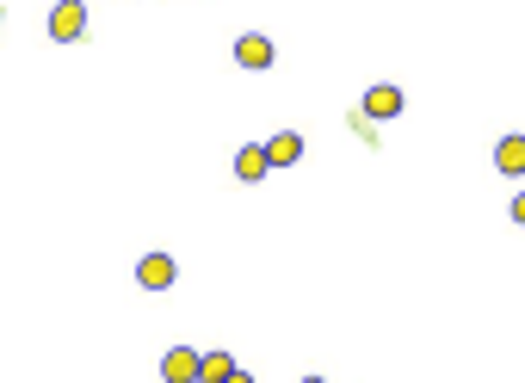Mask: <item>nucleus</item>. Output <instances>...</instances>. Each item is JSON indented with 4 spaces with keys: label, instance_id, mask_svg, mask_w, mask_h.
Masks as SVG:
<instances>
[{
    "label": "nucleus",
    "instance_id": "nucleus-1",
    "mask_svg": "<svg viewBox=\"0 0 525 383\" xmlns=\"http://www.w3.org/2000/svg\"><path fill=\"white\" fill-rule=\"evenodd\" d=\"M81 31H87V7H81V0H56V7H50V38L75 44Z\"/></svg>",
    "mask_w": 525,
    "mask_h": 383
},
{
    "label": "nucleus",
    "instance_id": "nucleus-2",
    "mask_svg": "<svg viewBox=\"0 0 525 383\" xmlns=\"http://www.w3.org/2000/svg\"><path fill=\"white\" fill-rule=\"evenodd\" d=\"M173 278H180L173 254H143V260H136V285H143V291H167Z\"/></svg>",
    "mask_w": 525,
    "mask_h": 383
},
{
    "label": "nucleus",
    "instance_id": "nucleus-3",
    "mask_svg": "<svg viewBox=\"0 0 525 383\" xmlns=\"http://www.w3.org/2000/svg\"><path fill=\"white\" fill-rule=\"evenodd\" d=\"M198 365H204V353H198V346H167L161 377H167V383H198Z\"/></svg>",
    "mask_w": 525,
    "mask_h": 383
},
{
    "label": "nucleus",
    "instance_id": "nucleus-4",
    "mask_svg": "<svg viewBox=\"0 0 525 383\" xmlns=\"http://www.w3.org/2000/svg\"><path fill=\"white\" fill-rule=\"evenodd\" d=\"M272 38H266V31H241V38H235V62L241 68H272Z\"/></svg>",
    "mask_w": 525,
    "mask_h": 383
},
{
    "label": "nucleus",
    "instance_id": "nucleus-5",
    "mask_svg": "<svg viewBox=\"0 0 525 383\" xmlns=\"http://www.w3.org/2000/svg\"><path fill=\"white\" fill-rule=\"evenodd\" d=\"M396 112H402V87L377 81V87L365 93V112H359V118H396Z\"/></svg>",
    "mask_w": 525,
    "mask_h": 383
},
{
    "label": "nucleus",
    "instance_id": "nucleus-6",
    "mask_svg": "<svg viewBox=\"0 0 525 383\" xmlns=\"http://www.w3.org/2000/svg\"><path fill=\"white\" fill-rule=\"evenodd\" d=\"M495 167L507 173V180H519V173H525V136H501V143H495Z\"/></svg>",
    "mask_w": 525,
    "mask_h": 383
},
{
    "label": "nucleus",
    "instance_id": "nucleus-7",
    "mask_svg": "<svg viewBox=\"0 0 525 383\" xmlns=\"http://www.w3.org/2000/svg\"><path fill=\"white\" fill-rule=\"evenodd\" d=\"M266 161H272V167H291V161H303V136H297V130H278L272 143H266Z\"/></svg>",
    "mask_w": 525,
    "mask_h": 383
},
{
    "label": "nucleus",
    "instance_id": "nucleus-8",
    "mask_svg": "<svg viewBox=\"0 0 525 383\" xmlns=\"http://www.w3.org/2000/svg\"><path fill=\"white\" fill-rule=\"evenodd\" d=\"M266 143H248V149H235V180H266Z\"/></svg>",
    "mask_w": 525,
    "mask_h": 383
},
{
    "label": "nucleus",
    "instance_id": "nucleus-9",
    "mask_svg": "<svg viewBox=\"0 0 525 383\" xmlns=\"http://www.w3.org/2000/svg\"><path fill=\"white\" fill-rule=\"evenodd\" d=\"M229 371H235V359H229L223 346H217V353H204V365H198V383H229Z\"/></svg>",
    "mask_w": 525,
    "mask_h": 383
},
{
    "label": "nucleus",
    "instance_id": "nucleus-10",
    "mask_svg": "<svg viewBox=\"0 0 525 383\" xmlns=\"http://www.w3.org/2000/svg\"><path fill=\"white\" fill-rule=\"evenodd\" d=\"M513 223H525V192H519V198H513Z\"/></svg>",
    "mask_w": 525,
    "mask_h": 383
},
{
    "label": "nucleus",
    "instance_id": "nucleus-11",
    "mask_svg": "<svg viewBox=\"0 0 525 383\" xmlns=\"http://www.w3.org/2000/svg\"><path fill=\"white\" fill-rule=\"evenodd\" d=\"M229 383H254V377H248V371H229Z\"/></svg>",
    "mask_w": 525,
    "mask_h": 383
},
{
    "label": "nucleus",
    "instance_id": "nucleus-12",
    "mask_svg": "<svg viewBox=\"0 0 525 383\" xmlns=\"http://www.w3.org/2000/svg\"><path fill=\"white\" fill-rule=\"evenodd\" d=\"M303 383H322V377H303Z\"/></svg>",
    "mask_w": 525,
    "mask_h": 383
}]
</instances>
